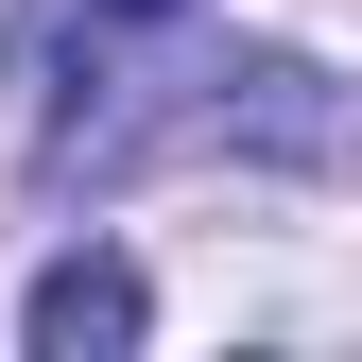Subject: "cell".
Returning <instances> with one entry per match:
<instances>
[{"mask_svg":"<svg viewBox=\"0 0 362 362\" xmlns=\"http://www.w3.org/2000/svg\"><path fill=\"white\" fill-rule=\"evenodd\" d=\"M173 104H139V86H52V139H35V173L52 190H121V173L156 156H345V86L310 52H173L156 69Z\"/></svg>","mask_w":362,"mask_h":362,"instance_id":"obj_1","label":"cell"},{"mask_svg":"<svg viewBox=\"0 0 362 362\" xmlns=\"http://www.w3.org/2000/svg\"><path fill=\"white\" fill-rule=\"evenodd\" d=\"M139 328H156V293H139V259H121V242L35 259V293H18V345H35V362H121Z\"/></svg>","mask_w":362,"mask_h":362,"instance_id":"obj_2","label":"cell"},{"mask_svg":"<svg viewBox=\"0 0 362 362\" xmlns=\"http://www.w3.org/2000/svg\"><path fill=\"white\" fill-rule=\"evenodd\" d=\"M69 35H156V18H190V0H52Z\"/></svg>","mask_w":362,"mask_h":362,"instance_id":"obj_3","label":"cell"}]
</instances>
